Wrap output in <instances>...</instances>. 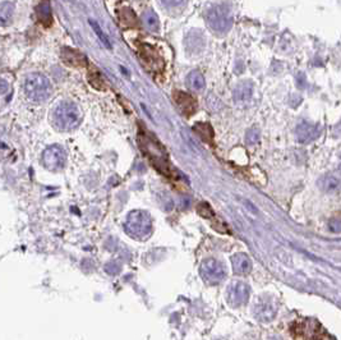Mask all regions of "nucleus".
Segmentation results:
<instances>
[{
  "label": "nucleus",
  "mask_w": 341,
  "mask_h": 340,
  "mask_svg": "<svg viewBox=\"0 0 341 340\" xmlns=\"http://www.w3.org/2000/svg\"><path fill=\"white\" fill-rule=\"evenodd\" d=\"M206 21L214 32L225 33L233 26V13L226 4H215L206 12Z\"/></svg>",
  "instance_id": "3"
},
{
  "label": "nucleus",
  "mask_w": 341,
  "mask_h": 340,
  "mask_svg": "<svg viewBox=\"0 0 341 340\" xmlns=\"http://www.w3.org/2000/svg\"><path fill=\"white\" fill-rule=\"evenodd\" d=\"M339 172H340L341 174V157H340V164H339Z\"/></svg>",
  "instance_id": "28"
},
{
  "label": "nucleus",
  "mask_w": 341,
  "mask_h": 340,
  "mask_svg": "<svg viewBox=\"0 0 341 340\" xmlns=\"http://www.w3.org/2000/svg\"><path fill=\"white\" fill-rule=\"evenodd\" d=\"M296 84H298V87L300 88V90H304V88L307 87V77H306V75L304 73H299L298 75V77H296Z\"/></svg>",
  "instance_id": "26"
},
{
  "label": "nucleus",
  "mask_w": 341,
  "mask_h": 340,
  "mask_svg": "<svg viewBox=\"0 0 341 340\" xmlns=\"http://www.w3.org/2000/svg\"><path fill=\"white\" fill-rule=\"evenodd\" d=\"M245 141H247L249 145H254L260 141V131L256 130V128H252L247 132V136H245Z\"/></svg>",
  "instance_id": "23"
},
{
  "label": "nucleus",
  "mask_w": 341,
  "mask_h": 340,
  "mask_svg": "<svg viewBox=\"0 0 341 340\" xmlns=\"http://www.w3.org/2000/svg\"><path fill=\"white\" fill-rule=\"evenodd\" d=\"M24 92L31 101L43 103L50 97L52 87L46 76L41 73H31L24 81Z\"/></svg>",
  "instance_id": "2"
},
{
  "label": "nucleus",
  "mask_w": 341,
  "mask_h": 340,
  "mask_svg": "<svg viewBox=\"0 0 341 340\" xmlns=\"http://www.w3.org/2000/svg\"><path fill=\"white\" fill-rule=\"evenodd\" d=\"M62 59L63 62L69 67H85L86 58L83 54L75 50V49L64 48L62 50Z\"/></svg>",
  "instance_id": "11"
},
{
  "label": "nucleus",
  "mask_w": 341,
  "mask_h": 340,
  "mask_svg": "<svg viewBox=\"0 0 341 340\" xmlns=\"http://www.w3.org/2000/svg\"><path fill=\"white\" fill-rule=\"evenodd\" d=\"M328 228L334 233H341V217H332L328 221Z\"/></svg>",
  "instance_id": "24"
},
{
  "label": "nucleus",
  "mask_w": 341,
  "mask_h": 340,
  "mask_svg": "<svg viewBox=\"0 0 341 340\" xmlns=\"http://www.w3.org/2000/svg\"><path fill=\"white\" fill-rule=\"evenodd\" d=\"M185 46L191 52H201L205 46V37L199 31H191L185 37Z\"/></svg>",
  "instance_id": "13"
},
{
  "label": "nucleus",
  "mask_w": 341,
  "mask_h": 340,
  "mask_svg": "<svg viewBox=\"0 0 341 340\" xmlns=\"http://www.w3.org/2000/svg\"><path fill=\"white\" fill-rule=\"evenodd\" d=\"M14 12V4L10 3V1H4L0 7V20H1V23L5 25L8 21L12 18Z\"/></svg>",
  "instance_id": "20"
},
{
  "label": "nucleus",
  "mask_w": 341,
  "mask_h": 340,
  "mask_svg": "<svg viewBox=\"0 0 341 340\" xmlns=\"http://www.w3.org/2000/svg\"><path fill=\"white\" fill-rule=\"evenodd\" d=\"M36 13L39 17L40 22L43 23L44 26H50L52 21V14H51V7L48 0H44L43 3L40 4L37 9H36Z\"/></svg>",
  "instance_id": "17"
},
{
  "label": "nucleus",
  "mask_w": 341,
  "mask_h": 340,
  "mask_svg": "<svg viewBox=\"0 0 341 340\" xmlns=\"http://www.w3.org/2000/svg\"><path fill=\"white\" fill-rule=\"evenodd\" d=\"M253 95V83L250 81H243L235 86L233 91V99L235 101H247Z\"/></svg>",
  "instance_id": "14"
},
{
  "label": "nucleus",
  "mask_w": 341,
  "mask_h": 340,
  "mask_svg": "<svg viewBox=\"0 0 341 340\" xmlns=\"http://www.w3.org/2000/svg\"><path fill=\"white\" fill-rule=\"evenodd\" d=\"M90 22V26L92 27V29L95 31V33L98 36V39H100V41L104 44L105 46H106L107 49H111V44H110V40H109V37H107L106 35L104 33V31L101 29V27L98 26V23L96 22V21H92L90 20L88 21Z\"/></svg>",
  "instance_id": "22"
},
{
  "label": "nucleus",
  "mask_w": 341,
  "mask_h": 340,
  "mask_svg": "<svg viewBox=\"0 0 341 340\" xmlns=\"http://www.w3.org/2000/svg\"><path fill=\"white\" fill-rule=\"evenodd\" d=\"M143 23L146 26L147 29L152 31V32H159L160 29V21L157 14L153 12L152 9L146 10L143 13Z\"/></svg>",
  "instance_id": "18"
},
{
  "label": "nucleus",
  "mask_w": 341,
  "mask_h": 340,
  "mask_svg": "<svg viewBox=\"0 0 341 340\" xmlns=\"http://www.w3.org/2000/svg\"><path fill=\"white\" fill-rule=\"evenodd\" d=\"M319 340H335V339L331 337H328V335H323V337H322Z\"/></svg>",
  "instance_id": "27"
},
{
  "label": "nucleus",
  "mask_w": 341,
  "mask_h": 340,
  "mask_svg": "<svg viewBox=\"0 0 341 340\" xmlns=\"http://www.w3.org/2000/svg\"><path fill=\"white\" fill-rule=\"evenodd\" d=\"M160 4L166 8H176L184 3V0H159Z\"/></svg>",
  "instance_id": "25"
},
{
  "label": "nucleus",
  "mask_w": 341,
  "mask_h": 340,
  "mask_svg": "<svg viewBox=\"0 0 341 340\" xmlns=\"http://www.w3.org/2000/svg\"><path fill=\"white\" fill-rule=\"evenodd\" d=\"M199 271H201L202 278L205 279L206 282L211 283V284H218L226 276L224 265L215 259H208L203 261Z\"/></svg>",
  "instance_id": "6"
},
{
  "label": "nucleus",
  "mask_w": 341,
  "mask_h": 340,
  "mask_svg": "<svg viewBox=\"0 0 341 340\" xmlns=\"http://www.w3.org/2000/svg\"><path fill=\"white\" fill-rule=\"evenodd\" d=\"M125 230L130 236L136 239H146L151 234L152 223L148 215L142 211H134L130 212L128 220L125 223Z\"/></svg>",
  "instance_id": "4"
},
{
  "label": "nucleus",
  "mask_w": 341,
  "mask_h": 340,
  "mask_svg": "<svg viewBox=\"0 0 341 340\" xmlns=\"http://www.w3.org/2000/svg\"><path fill=\"white\" fill-rule=\"evenodd\" d=\"M52 124L62 132H71L78 128L82 122V111L73 101H60L51 113Z\"/></svg>",
  "instance_id": "1"
},
{
  "label": "nucleus",
  "mask_w": 341,
  "mask_h": 340,
  "mask_svg": "<svg viewBox=\"0 0 341 340\" xmlns=\"http://www.w3.org/2000/svg\"><path fill=\"white\" fill-rule=\"evenodd\" d=\"M249 298V287L243 282H235L227 289V302L231 307H241Z\"/></svg>",
  "instance_id": "8"
},
{
  "label": "nucleus",
  "mask_w": 341,
  "mask_h": 340,
  "mask_svg": "<svg viewBox=\"0 0 341 340\" xmlns=\"http://www.w3.org/2000/svg\"><path fill=\"white\" fill-rule=\"evenodd\" d=\"M67 161V155L63 147L58 145H52L44 151L43 162L46 169L51 172H58L62 170Z\"/></svg>",
  "instance_id": "5"
},
{
  "label": "nucleus",
  "mask_w": 341,
  "mask_h": 340,
  "mask_svg": "<svg viewBox=\"0 0 341 340\" xmlns=\"http://www.w3.org/2000/svg\"><path fill=\"white\" fill-rule=\"evenodd\" d=\"M193 130H195V132L198 133L199 136L202 137V139H205V141H208V143H211V141H212V130H211V127H210V124H207V123H198V124H195V126L193 127Z\"/></svg>",
  "instance_id": "21"
},
{
  "label": "nucleus",
  "mask_w": 341,
  "mask_h": 340,
  "mask_svg": "<svg viewBox=\"0 0 341 340\" xmlns=\"http://www.w3.org/2000/svg\"><path fill=\"white\" fill-rule=\"evenodd\" d=\"M318 187L326 193H336L341 189V181L334 175H323L318 181Z\"/></svg>",
  "instance_id": "15"
},
{
  "label": "nucleus",
  "mask_w": 341,
  "mask_h": 340,
  "mask_svg": "<svg viewBox=\"0 0 341 340\" xmlns=\"http://www.w3.org/2000/svg\"><path fill=\"white\" fill-rule=\"evenodd\" d=\"M187 84H188L191 90L202 91L206 86L205 77H203L201 72L192 71L187 76Z\"/></svg>",
  "instance_id": "16"
},
{
  "label": "nucleus",
  "mask_w": 341,
  "mask_h": 340,
  "mask_svg": "<svg viewBox=\"0 0 341 340\" xmlns=\"http://www.w3.org/2000/svg\"><path fill=\"white\" fill-rule=\"evenodd\" d=\"M295 134L298 142L309 143L321 136V127L317 124H311L308 122H302L296 127Z\"/></svg>",
  "instance_id": "9"
},
{
  "label": "nucleus",
  "mask_w": 341,
  "mask_h": 340,
  "mask_svg": "<svg viewBox=\"0 0 341 340\" xmlns=\"http://www.w3.org/2000/svg\"><path fill=\"white\" fill-rule=\"evenodd\" d=\"M174 99H175V103L179 106V109H180L182 113L185 114L187 117H191V115H193V114L195 113L197 104H195V100L191 95L185 94L183 91H175Z\"/></svg>",
  "instance_id": "10"
},
{
  "label": "nucleus",
  "mask_w": 341,
  "mask_h": 340,
  "mask_svg": "<svg viewBox=\"0 0 341 340\" xmlns=\"http://www.w3.org/2000/svg\"><path fill=\"white\" fill-rule=\"evenodd\" d=\"M233 262V270L238 275H247L252 270V261L245 253H237L231 259Z\"/></svg>",
  "instance_id": "12"
},
{
  "label": "nucleus",
  "mask_w": 341,
  "mask_h": 340,
  "mask_svg": "<svg viewBox=\"0 0 341 340\" xmlns=\"http://www.w3.org/2000/svg\"><path fill=\"white\" fill-rule=\"evenodd\" d=\"M253 310L254 316L258 321H262V322L272 321L277 314L276 301L270 297H262L256 302Z\"/></svg>",
  "instance_id": "7"
},
{
  "label": "nucleus",
  "mask_w": 341,
  "mask_h": 340,
  "mask_svg": "<svg viewBox=\"0 0 341 340\" xmlns=\"http://www.w3.org/2000/svg\"><path fill=\"white\" fill-rule=\"evenodd\" d=\"M119 20H121V23L124 27L137 26L136 16H134V13L129 8H123V9L119 12Z\"/></svg>",
  "instance_id": "19"
}]
</instances>
